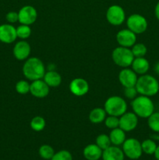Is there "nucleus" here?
I'll use <instances>...</instances> for the list:
<instances>
[{
    "instance_id": "4be33fe9",
    "label": "nucleus",
    "mask_w": 159,
    "mask_h": 160,
    "mask_svg": "<svg viewBox=\"0 0 159 160\" xmlns=\"http://www.w3.org/2000/svg\"><path fill=\"white\" fill-rule=\"evenodd\" d=\"M106 112L103 108H94L89 113V120L92 123L98 124L104 121L106 118Z\"/></svg>"
},
{
    "instance_id": "aec40b11",
    "label": "nucleus",
    "mask_w": 159,
    "mask_h": 160,
    "mask_svg": "<svg viewBox=\"0 0 159 160\" xmlns=\"http://www.w3.org/2000/svg\"><path fill=\"white\" fill-rule=\"evenodd\" d=\"M43 80L49 86V88H57L62 83V77L54 70L45 72Z\"/></svg>"
},
{
    "instance_id": "c9c22d12",
    "label": "nucleus",
    "mask_w": 159,
    "mask_h": 160,
    "mask_svg": "<svg viewBox=\"0 0 159 160\" xmlns=\"http://www.w3.org/2000/svg\"><path fill=\"white\" fill-rule=\"evenodd\" d=\"M154 157L157 160H159V145L157 146V148L155 150V152H154Z\"/></svg>"
},
{
    "instance_id": "39448f33",
    "label": "nucleus",
    "mask_w": 159,
    "mask_h": 160,
    "mask_svg": "<svg viewBox=\"0 0 159 160\" xmlns=\"http://www.w3.org/2000/svg\"><path fill=\"white\" fill-rule=\"evenodd\" d=\"M112 58L113 62L117 66L123 68H126L131 66L135 57L129 48L118 46L112 51Z\"/></svg>"
},
{
    "instance_id": "0eeeda50",
    "label": "nucleus",
    "mask_w": 159,
    "mask_h": 160,
    "mask_svg": "<svg viewBox=\"0 0 159 160\" xmlns=\"http://www.w3.org/2000/svg\"><path fill=\"white\" fill-rule=\"evenodd\" d=\"M126 25L128 29L135 33L136 34H139L146 31L148 23L143 16L135 13L128 17L126 20Z\"/></svg>"
},
{
    "instance_id": "58836bf2",
    "label": "nucleus",
    "mask_w": 159,
    "mask_h": 160,
    "mask_svg": "<svg viewBox=\"0 0 159 160\" xmlns=\"http://www.w3.org/2000/svg\"><path fill=\"white\" fill-rule=\"evenodd\" d=\"M130 160H134V159H130Z\"/></svg>"
},
{
    "instance_id": "ddd939ff",
    "label": "nucleus",
    "mask_w": 159,
    "mask_h": 160,
    "mask_svg": "<svg viewBox=\"0 0 159 160\" xmlns=\"http://www.w3.org/2000/svg\"><path fill=\"white\" fill-rule=\"evenodd\" d=\"M17 38V28L11 23L0 25V42L5 44H11Z\"/></svg>"
},
{
    "instance_id": "f704fd0d",
    "label": "nucleus",
    "mask_w": 159,
    "mask_h": 160,
    "mask_svg": "<svg viewBox=\"0 0 159 160\" xmlns=\"http://www.w3.org/2000/svg\"><path fill=\"white\" fill-rule=\"evenodd\" d=\"M154 13H155L156 17H157V20H159V2L157 3L155 6V9H154Z\"/></svg>"
},
{
    "instance_id": "bb28decb",
    "label": "nucleus",
    "mask_w": 159,
    "mask_h": 160,
    "mask_svg": "<svg viewBox=\"0 0 159 160\" xmlns=\"http://www.w3.org/2000/svg\"><path fill=\"white\" fill-rule=\"evenodd\" d=\"M96 145L102 150L106 149L111 146L110 138L105 134H101L96 138Z\"/></svg>"
},
{
    "instance_id": "2f4dec72",
    "label": "nucleus",
    "mask_w": 159,
    "mask_h": 160,
    "mask_svg": "<svg viewBox=\"0 0 159 160\" xmlns=\"http://www.w3.org/2000/svg\"><path fill=\"white\" fill-rule=\"evenodd\" d=\"M51 160H73V156L67 150H61L55 153Z\"/></svg>"
},
{
    "instance_id": "393cba45",
    "label": "nucleus",
    "mask_w": 159,
    "mask_h": 160,
    "mask_svg": "<svg viewBox=\"0 0 159 160\" xmlns=\"http://www.w3.org/2000/svg\"><path fill=\"white\" fill-rule=\"evenodd\" d=\"M39 155L42 159L45 160H51L55 154V151L51 145H43L39 148Z\"/></svg>"
},
{
    "instance_id": "6ab92c4d",
    "label": "nucleus",
    "mask_w": 159,
    "mask_h": 160,
    "mask_svg": "<svg viewBox=\"0 0 159 160\" xmlns=\"http://www.w3.org/2000/svg\"><path fill=\"white\" fill-rule=\"evenodd\" d=\"M103 150L96 144H90L84 148L83 155L87 160H98L102 156Z\"/></svg>"
},
{
    "instance_id": "a878e982",
    "label": "nucleus",
    "mask_w": 159,
    "mask_h": 160,
    "mask_svg": "<svg viewBox=\"0 0 159 160\" xmlns=\"http://www.w3.org/2000/svg\"><path fill=\"white\" fill-rule=\"evenodd\" d=\"M17 28V38L25 40V39L30 38L31 34V28L30 25L20 24Z\"/></svg>"
},
{
    "instance_id": "f3484780",
    "label": "nucleus",
    "mask_w": 159,
    "mask_h": 160,
    "mask_svg": "<svg viewBox=\"0 0 159 160\" xmlns=\"http://www.w3.org/2000/svg\"><path fill=\"white\" fill-rule=\"evenodd\" d=\"M101 157L103 160H124L125 155L123 149L115 145H111L103 150Z\"/></svg>"
},
{
    "instance_id": "c756f323",
    "label": "nucleus",
    "mask_w": 159,
    "mask_h": 160,
    "mask_svg": "<svg viewBox=\"0 0 159 160\" xmlns=\"http://www.w3.org/2000/svg\"><path fill=\"white\" fill-rule=\"evenodd\" d=\"M30 88H31V84L25 80H20L17 81L15 86L16 91L20 95H26L29 93Z\"/></svg>"
},
{
    "instance_id": "b1692460",
    "label": "nucleus",
    "mask_w": 159,
    "mask_h": 160,
    "mask_svg": "<svg viewBox=\"0 0 159 160\" xmlns=\"http://www.w3.org/2000/svg\"><path fill=\"white\" fill-rule=\"evenodd\" d=\"M142 151L147 155H153L155 152L157 145L152 139H146L141 143Z\"/></svg>"
},
{
    "instance_id": "dca6fc26",
    "label": "nucleus",
    "mask_w": 159,
    "mask_h": 160,
    "mask_svg": "<svg viewBox=\"0 0 159 160\" xmlns=\"http://www.w3.org/2000/svg\"><path fill=\"white\" fill-rule=\"evenodd\" d=\"M137 79V73L128 67L123 68L118 73V81L124 88L135 87Z\"/></svg>"
},
{
    "instance_id": "20e7f679",
    "label": "nucleus",
    "mask_w": 159,
    "mask_h": 160,
    "mask_svg": "<svg viewBox=\"0 0 159 160\" xmlns=\"http://www.w3.org/2000/svg\"><path fill=\"white\" fill-rule=\"evenodd\" d=\"M104 109L108 115L119 117L127 111V103L122 97L114 95L107 98Z\"/></svg>"
},
{
    "instance_id": "a211bd4d",
    "label": "nucleus",
    "mask_w": 159,
    "mask_h": 160,
    "mask_svg": "<svg viewBox=\"0 0 159 160\" xmlns=\"http://www.w3.org/2000/svg\"><path fill=\"white\" fill-rule=\"evenodd\" d=\"M131 67H132V70L137 74L143 75L146 74L147 72L149 70L150 64L147 59H145L144 57H137L134 58Z\"/></svg>"
},
{
    "instance_id": "9b49d317",
    "label": "nucleus",
    "mask_w": 159,
    "mask_h": 160,
    "mask_svg": "<svg viewBox=\"0 0 159 160\" xmlns=\"http://www.w3.org/2000/svg\"><path fill=\"white\" fill-rule=\"evenodd\" d=\"M116 41L119 46L130 48L137 42V34L129 29H123L116 34Z\"/></svg>"
},
{
    "instance_id": "f8f14e48",
    "label": "nucleus",
    "mask_w": 159,
    "mask_h": 160,
    "mask_svg": "<svg viewBox=\"0 0 159 160\" xmlns=\"http://www.w3.org/2000/svg\"><path fill=\"white\" fill-rule=\"evenodd\" d=\"M50 88L42 79L32 81L30 88V93L37 98H43L48 96Z\"/></svg>"
},
{
    "instance_id": "4c0bfd02",
    "label": "nucleus",
    "mask_w": 159,
    "mask_h": 160,
    "mask_svg": "<svg viewBox=\"0 0 159 160\" xmlns=\"http://www.w3.org/2000/svg\"><path fill=\"white\" fill-rule=\"evenodd\" d=\"M151 138L155 139V140H159V132L157 133V134H154V135H151Z\"/></svg>"
},
{
    "instance_id": "4468645a",
    "label": "nucleus",
    "mask_w": 159,
    "mask_h": 160,
    "mask_svg": "<svg viewBox=\"0 0 159 160\" xmlns=\"http://www.w3.org/2000/svg\"><path fill=\"white\" fill-rule=\"evenodd\" d=\"M31 52V48L30 44L25 40L19 41L15 44L12 49L13 56L17 60L23 61L29 58Z\"/></svg>"
},
{
    "instance_id": "2eb2a0df",
    "label": "nucleus",
    "mask_w": 159,
    "mask_h": 160,
    "mask_svg": "<svg viewBox=\"0 0 159 160\" xmlns=\"http://www.w3.org/2000/svg\"><path fill=\"white\" fill-rule=\"evenodd\" d=\"M70 91L75 96H84L89 92L88 82L84 78H75L70 82Z\"/></svg>"
},
{
    "instance_id": "7ed1b4c3",
    "label": "nucleus",
    "mask_w": 159,
    "mask_h": 160,
    "mask_svg": "<svg viewBox=\"0 0 159 160\" xmlns=\"http://www.w3.org/2000/svg\"><path fill=\"white\" fill-rule=\"evenodd\" d=\"M131 107L134 113L141 118H148L154 111V103L151 98L141 95L132 100Z\"/></svg>"
},
{
    "instance_id": "1a4fd4ad",
    "label": "nucleus",
    "mask_w": 159,
    "mask_h": 160,
    "mask_svg": "<svg viewBox=\"0 0 159 160\" xmlns=\"http://www.w3.org/2000/svg\"><path fill=\"white\" fill-rule=\"evenodd\" d=\"M19 22L20 24L30 25L34 23L37 18V9L32 6L26 5L23 6L18 12Z\"/></svg>"
},
{
    "instance_id": "f257e3e1",
    "label": "nucleus",
    "mask_w": 159,
    "mask_h": 160,
    "mask_svg": "<svg viewBox=\"0 0 159 160\" xmlns=\"http://www.w3.org/2000/svg\"><path fill=\"white\" fill-rule=\"evenodd\" d=\"M22 70L25 78L31 81L43 79L46 72L43 62L37 57H30L26 59Z\"/></svg>"
},
{
    "instance_id": "7c9ffc66",
    "label": "nucleus",
    "mask_w": 159,
    "mask_h": 160,
    "mask_svg": "<svg viewBox=\"0 0 159 160\" xmlns=\"http://www.w3.org/2000/svg\"><path fill=\"white\" fill-rule=\"evenodd\" d=\"M104 124L109 129H115L119 126V118L115 117V116L108 115V117H106L105 120H104Z\"/></svg>"
},
{
    "instance_id": "5701e85b",
    "label": "nucleus",
    "mask_w": 159,
    "mask_h": 160,
    "mask_svg": "<svg viewBox=\"0 0 159 160\" xmlns=\"http://www.w3.org/2000/svg\"><path fill=\"white\" fill-rule=\"evenodd\" d=\"M30 125H31V128L33 131H36V132H40L45 129L46 122L42 117L36 116L31 120Z\"/></svg>"
},
{
    "instance_id": "473e14b6",
    "label": "nucleus",
    "mask_w": 159,
    "mask_h": 160,
    "mask_svg": "<svg viewBox=\"0 0 159 160\" xmlns=\"http://www.w3.org/2000/svg\"><path fill=\"white\" fill-rule=\"evenodd\" d=\"M124 88V95L126 98H129V99L132 100L137 97L138 92H137V89H136V87Z\"/></svg>"
},
{
    "instance_id": "412c9836",
    "label": "nucleus",
    "mask_w": 159,
    "mask_h": 160,
    "mask_svg": "<svg viewBox=\"0 0 159 160\" xmlns=\"http://www.w3.org/2000/svg\"><path fill=\"white\" fill-rule=\"evenodd\" d=\"M108 136L110 138L111 143L115 146L123 145V142L126 141V132L120 128L112 129Z\"/></svg>"
},
{
    "instance_id": "f03ea898",
    "label": "nucleus",
    "mask_w": 159,
    "mask_h": 160,
    "mask_svg": "<svg viewBox=\"0 0 159 160\" xmlns=\"http://www.w3.org/2000/svg\"><path fill=\"white\" fill-rule=\"evenodd\" d=\"M135 87L138 94L147 97L154 96L159 92L158 81L149 74H143L138 78Z\"/></svg>"
},
{
    "instance_id": "e433bc0d",
    "label": "nucleus",
    "mask_w": 159,
    "mask_h": 160,
    "mask_svg": "<svg viewBox=\"0 0 159 160\" xmlns=\"http://www.w3.org/2000/svg\"><path fill=\"white\" fill-rule=\"evenodd\" d=\"M154 71H155L157 74H159V62H157L156 65L154 66Z\"/></svg>"
},
{
    "instance_id": "423d86ee",
    "label": "nucleus",
    "mask_w": 159,
    "mask_h": 160,
    "mask_svg": "<svg viewBox=\"0 0 159 160\" xmlns=\"http://www.w3.org/2000/svg\"><path fill=\"white\" fill-rule=\"evenodd\" d=\"M123 151L125 156L134 160L140 158L143 153L141 143L136 138L126 139L123 144Z\"/></svg>"
},
{
    "instance_id": "c85d7f7f",
    "label": "nucleus",
    "mask_w": 159,
    "mask_h": 160,
    "mask_svg": "<svg viewBox=\"0 0 159 160\" xmlns=\"http://www.w3.org/2000/svg\"><path fill=\"white\" fill-rule=\"evenodd\" d=\"M147 123L149 128L156 133L159 132V112H153L148 117Z\"/></svg>"
},
{
    "instance_id": "9d476101",
    "label": "nucleus",
    "mask_w": 159,
    "mask_h": 160,
    "mask_svg": "<svg viewBox=\"0 0 159 160\" xmlns=\"http://www.w3.org/2000/svg\"><path fill=\"white\" fill-rule=\"evenodd\" d=\"M138 124V117L133 112H126L119 117V126L125 132H129L136 129Z\"/></svg>"
},
{
    "instance_id": "6e6552de",
    "label": "nucleus",
    "mask_w": 159,
    "mask_h": 160,
    "mask_svg": "<svg viewBox=\"0 0 159 160\" xmlns=\"http://www.w3.org/2000/svg\"><path fill=\"white\" fill-rule=\"evenodd\" d=\"M106 19L111 25L120 26L126 20L124 9L118 5H112L109 6L106 12Z\"/></svg>"
},
{
    "instance_id": "72a5a7b5",
    "label": "nucleus",
    "mask_w": 159,
    "mask_h": 160,
    "mask_svg": "<svg viewBox=\"0 0 159 160\" xmlns=\"http://www.w3.org/2000/svg\"><path fill=\"white\" fill-rule=\"evenodd\" d=\"M6 19L9 23H15L17 22H19V16L18 12H15V11H10V12H7L6 15Z\"/></svg>"
},
{
    "instance_id": "cd10ccee",
    "label": "nucleus",
    "mask_w": 159,
    "mask_h": 160,
    "mask_svg": "<svg viewBox=\"0 0 159 160\" xmlns=\"http://www.w3.org/2000/svg\"><path fill=\"white\" fill-rule=\"evenodd\" d=\"M132 54H133L134 57H144L145 55L147 54V47L143 43H135L132 46L131 48Z\"/></svg>"
}]
</instances>
